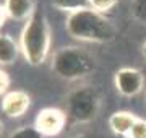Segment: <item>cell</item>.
I'll return each mask as SVG.
<instances>
[{"label": "cell", "mask_w": 146, "mask_h": 138, "mask_svg": "<svg viewBox=\"0 0 146 138\" xmlns=\"http://www.w3.org/2000/svg\"><path fill=\"white\" fill-rule=\"evenodd\" d=\"M2 112L10 119H20L29 111L31 107V96L23 90L8 91L2 98Z\"/></svg>", "instance_id": "7"}, {"label": "cell", "mask_w": 146, "mask_h": 138, "mask_svg": "<svg viewBox=\"0 0 146 138\" xmlns=\"http://www.w3.org/2000/svg\"><path fill=\"white\" fill-rule=\"evenodd\" d=\"M141 55H143V58L146 60V41L141 44Z\"/></svg>", "instance_id": "18"}, {"label": "cell", "mask_w": 146, "mask_h": 138, "mask_svg": "<svg viewBox=\"0 0 146 138\" xmlns=\"http://www.w3.org/2000/svg\"><path fill=\"white\" fill-rule=\"evenodd\" d=\"M67 112L58 107H44L37 112L34 119V127L44 137H57L67 125Z\"/></svg>", "instance_id": "6"}, {"label": "cell", "mask_w": 146, "mask_h": 138, "mask_svg": "<svg viewBox=\"0 0 146 138\" xmlns=\"http://www.w3.org/2000/svg\"><path fill=\"white\" fill-rule=\"evenodd\" d=\"M128 138H146V119H141V117L136 119V122L133 123L128 133Z\"/></svg>", "instance_id": "15"}, {"label": "cell", "mask_w": 146, "mask_h": 138, "mask_svg": "<svg viewBox=\"0 0 146 138\" xmlns=\"http://www.w3.org/2000/svg\"><path fill=\"white\" fill-rule=\"evenodd\" d=\"M70 138H91L88 135H84V133H76V135H72Z\"/></svg>", "instance_id": "19"}, {"label": "cell", "mask_w": 146, "mask_h": 138, "mask_svg": "<svg viewBox=\"0 0 146 138\" xmlns=\"http://www.w3.org/2000/svg\"><path fill=\"white\" fill-rule=\"evenodd\" d=\"M21 49L20 44L15 41V37L10 34H2L0 33V65L8 67L13 65L18 60Z\"/></svg>", "instance_id": "10"}, {"label": "cell", "mask_w": 146, "mask_h": 138, "mask_svg": "<svg viewBox=\"0 0 146 138\" xmlns=\"http://www.w3.org/2000/svg\"><path fill=\"white\" fill-rule=\"evenodd\" d=\"M8 138H46V137L34 125H25V127H20L16 130H13L8 135Z\"/></svg>", "instance_id": "13"}, {"label": "cell", "mask_w": 146, "mask_h": 138, "mask_svg": "<svg viewBox=\"0 0 146 138\" xmlns=\"http://www.w3.org/2000/svg\"><path fill=\"white\" fill-rule=\"evenodd\" d=\"M114 86L123 98H135L145 88V75L135 67H122L114 73Z\"/></svg>", "instance_id": "5"}, {"label": "cell", "mask_w": 146, "mask_h": 138, "mask_svg": "<svg viewBox=\"0 0 146 138\" xmlns=\"http://www.w3.org/2000/svg\"><path fill=\"white\" fill-rule=\"evenodd\" d=\"M145 101H146V94H145Z\"/></svg>", "instance_id": "21"}, {"label": "cell", "mask_w": 146, "mask_h": 138, "mask_svg": "<svg viewBox=\"0 0 146 138\" xmlns=\"http://www.w3.org/2000/svg\"><path fill=\"white\" fill-rule=\"evenodd\" d=\"M2 132H3V123H2V120H0V135H2Z\"/></svg>", "instance_id": "20"}, {"label": "cell", "mask_w": 146, "mask_h": 138, "mask_svg": "<svg viewBox=\"0 0 146 138\" xmlns=\"http://www.w3.org/2000/svg\"><path fill=\"white\" fill-rule=\"evenodd\" d=\"M96 58L80 46H63L50 58V70L65 81H78L96 72Z\"/></svg>", "instance_id": "3"}, {"label": "cell", "mask_w": 146, "mask_h": 138, "mask_svg": "<svg viewBox=\"0 0 146 138\" xmlns=\"http://www.w3.org/2000/svg\"><path fill=\"white\" fill-rule=\"evenodd\" d=\"M65 31L75 41L94 44L112 42L119 34L115 23L104 13H99L93 8H83L67 15Z\"/></svg>", "instance_id": "1"}, {"label": "cell", "mask_w": 146, "mask_h": 138, "mask_svg": "<svg viewBox=\"0 0 146 138\" xmlns=\"http://www.w3.org/2000/svg\"><path fill=\"white\" fill-rule=\"evenodd\" d=\"M8 86H10V75L3 68H0V96H5L8 93Z\"/></svg>", "instance_id": "16"}, {"label": "cell", "mask_w": 146, "mask_h": 138, "mask_svg": "<svg viewBox=\"0 0 146 138\" xmlns=\"http://www.w3.org/2000/svg\"><path fill=\"white\" fill-rule=\"evenodd\" d=\"M3 7L13 21H28L36 10L34 0H3Z\"/></svg>", "instance_id": "9"}, {"label": "cell", "mask_w": 146, "mask_h": 138, "mask_svg": "<svg viewBox=\"0 0 146 138\" xmlns=\"http://www.w3.org/2000/svg\"><path fill=\"white\" fill-rule=\"evenodd\" d=\"M50 5L70 15V13H75L83 8H89V2L88 0H50Z\"/></svg>", "instance_id": "11"}, {"label": "cell", "mask_w": 146, "mask_h": 138, "mask_svg": "<svg viewBox=\"0 0 146 138\" xmlns=\"http://www.w3.org/2000/svg\"><path fill=\"white\" fill-rule=\"evenodd\" d=\"M88 2H89V8L99 11V13H104V15L119 3V0H88Z\"/></svg>", "instance_id": "14"}, {"label": "cell", "mask_w": 146, "mask_h": 138, "mask_svg": "<svg viewBox=\"0 0 146 138\" xmlns=\"http://www.w3.org/2000/svg\"><path fill=\"white\" fill-rule=\"evenodd\" d=\"M7 18H8V15H7V11H5V7H3V5H0V28H2L3 25H5Z\"/></svg>", "instance_id": "17"}, {"label": "cell", "mask_w": 146, "mask_h": 138, "mask_svg": "<svg viewBox=\"0 0 146 138\" xmlns=\"http://www.w3.org/2000/svg\"><path fill=\"white\" fill-rule=\"evenodd\" d=\"M52 44V31L46 13L37 8L31 18L25 21L20 34L21 54L31 67H39L47 60Z\"/></svg>", "instance_id": "2"}, {"label": "cell", "mask_w": 146, "mask_h": 138, "mask_svg": "<svg viewBox=\"0 0 146 138\" xmlns=\"http://www.w3.org/2000/svg\"><path fill=\"white\" fill-rule=\"evenodd\" d=\"M138 117L130 111H115L112 115L109 117V128L115 137L128 138L133 123L136 122Z\"/></svg>", "instance_id": "8"}, {"label": "cell", "mask_w": 146, "mask_h": 138, "mask_svg": "<svg viewBox=\"0 0 146 138\" xmlns=\"http://www.w3.org/2000/svg\"><path fill=\"white\" fill-rule=\"evenodd\" d=\"M67 117L75 123H89L99 114L101 98L93 86H80L67 96Z\"/></svg>", "instance_id": "4"}, {"label": "cell", "mask_w": 146, "mask_h": 138, "mask_svg": "<svg viewBox=\"0 0 146 138\" xmlns=\"http://www.w3.org/2000/svg\"><path fill=\"white\" fill-rule=\"evenodd\" d=\"M130 15L140 25H146V0H131Z\"/></svg>", "instance_id": "12"}]
</instances>
